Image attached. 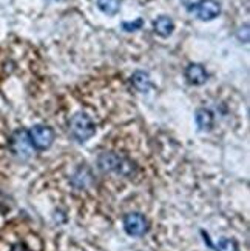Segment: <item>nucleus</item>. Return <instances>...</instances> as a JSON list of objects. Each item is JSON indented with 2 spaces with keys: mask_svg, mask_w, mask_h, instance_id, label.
<instances>
[{
  "mask_svg": "<svg viewBox=\"0 0 250 251\" xmlns=\"http://www.w3.org/2000/svg\"><path fill=\"white\" fill-rule=\"evenodd\" d=\"M97 167L104 173H116L124 177H132L138 173V165L121 154L113 151H104L97 157Z\"/></svg>",
  "mask_w": 250,
  "mask_h": 251,
  "instance_id": "obj_1",
  "label": "nucleus"
},
{
  "mask_svg": "<svg viewBox=\"0 0 250 251\" xmlns=\"http://www.w3.org/2000/svg\"><path fill=\"white\" fill-rule=\"evenodd\" d=\"M70 131H71L73 137L78 142H86L94 136L96 126L88 114L76 113L70 119Z\"/></svg>",
  "mask_w": 250,
  "mask_h": 251,
  "instance_id": "obj_2",
  "label": "nucleus"
},
{
  "mask_svg": "<svg viewBox=\"0 0 250 251\" xmlns=\"http://www.w3.org/2000/svg\"><path fill=\"white\" fill-rule=\"evenodd\" d=\"M9 147H11V151L20 159H28L32 156V152H34V147L31 144L29 134L25 129H17L16 133L11 136Z\"/></svg>",
  "mask_w": 250,
  "mask_h": 251,
  "instance_id": "obj_3",
  "label": "nucleus"
},
{
  "mask_svg": "<svg viewBox=\"0 0 250 251\" xmlns=\"http://www.w3.org/2000/svg\"><path fill=\"white\" fill-rule=\"evenodd\" d=\"M148 221L145 219L144 214L140 213H128L124 217V230L128 236L140 237L148 233Z\"/></svg>",
  "mask_w": 250,
  "mask_h": 251,
  "instance_id": "obj_4",
  "label": "nucleus"
},
{
  "mask_svg": "<svg viewBox=\"0 0 250 251\" xmlns=\"http://www.w3.org/2000/svg\"><path fill=\"white\" fill-rule=\"evenodd\" d=\"M29 139L34 150H47L54 142V131L45 125H36L29 131Z\"/></svg>",
  "mask_w": 250,
  "mask_h": 251,
  "instance_id": "obj_5",
  "label": "nucleus"
},
{
  "mask_svg": "<svg viewBox=\"0 0 250 251\" xmlns=\"http://www.w3.org/2000/svg\"><path fill=\"white\" fill-rule=\"evenodd\" d=\"M194 11L201 20H212L220 16L221 6L216 0H201L199 3L194 5Z\"/></svg>",
  "mask_w": 250,
  "mask_h": 251,
  "instance_id": "obj_6",
  "label": "nucleus"
},
{
  "mask_svg": "<svg viewBox=\"0 0 250 251\" xmlns=\"http://www.w3.org/2000/svg\"><path fill=\"white\" fill-rule=\"evenodd\" d=\"M207 77H209L207 71L199 63H190L186 68V79L192 85H204L207 82Z\"/></svg>",
  "mask_w": 250,
  "mask_h": 251,
  "instance_id": "obj_7",
  "label": "nucleus"
},
{
  "mask_svg": "<svg viewBox=\"0 0 250 251\" xmlns=\"http://www.w3.org/2000/svg\"><path fill=\"white\" fill-rule=\"evenodd\" d=\"M153 29L158 36L161 37H168L173 29H175V24L168 16H159L155 22H153Z\"/></svg>",
  "mask_w": 250,
  "mask_h": 251,
  "instance_id": "obj_8",
  "label": "nucleus"
},
{
  "mask_svg": "<svg viewBox=\"0 0 250 251\" xmlns=\"http://www.w3.org/2000/svg\"><path fill=\"white\" fill-rule=\"evenodd\" d=\"M132 83H133V86H135V88H136L138 91H142V93L148 91V90H150V86H151L148 73L140 71V70L135 71V73L132 74Z\"/></svg>",
  "mask_w": 250,
  "mask_h": 251,
  "instance_id": "obj_9",
  "label": "nucleus"
},
{
  "mask_svg": "<svg viewBox=\"0 0 250 251\" xmlns=\"http://www.w3.org/2000/svg\"><path fill=\"white\" fill-rule=\"evenodd\" d=\"M196 125L199 126L201 131H209L213 126V114L210 110H205V108H199L196 111Z\"/></svg>",
  "mask_w": 250,
  "mask_h": 251,
  "instance_id": "obj_10",
  "label": "nucleus"
},
{
  "mask_svg": "<svg viewBox=\"0 0 250 251\" xmlns=\"http://www.w3.org/2000/svg\"><path fill=\"white\" fill-rule=\"evenodd\" d=\"M97 8L107 16H114L119 11V2L117 0H97Z\"/></svg>",
  "mask_w": 250,
  "mask_h": 251,
  "instance_id": "obj_11",
  "label": "nucleus"
},
{
  "mask_svg": "<svg viewBox=\"0 0 250 251\" xmlns=\"http://www.w3.org/2000/svg\"><path fill=\"white\" fill-rule=\"evenodd\" d=\"M216 251H238V245L233 239L222 237L216 244Z\"/></svg>",
  "mask_w": 250,
  "mask_h": 251,
  "instance_id": "obj_12",
  "label": "nucleus"
},
{
  "mask_svg": "<svg viewBox=\"0 0 250 251\" xmlns=\"http://www.w3.org/2000/svg\"><path fill=\"white\" fill-rule=\"evenodd\" d=\"M142 25H144V20H142V19H136L135 22H124V24H122V28H124V31L130 32V31H136V29H139Z\"/></svg>",
  "mask_w": 250,
  "mask_h": 251,
  "instance_id": "obj_13",
  "label": "nucleus"
},
{
  "mask_svg": "<svg viewBox=\"0 0 250 251\" xmlns=\"http://www.w3.org/2000/svg\"><path fill=\"white\" fill-rule=\"evenodd\" d=\"M11 251H31L24 242H17V244H14L13 245V248H11Z\"/></svg>",
  "mask_w": 250,
  "mask_h": 251,
  "instance_id": "obj_14",
  "label": "nucleus"
}]
</instances>
